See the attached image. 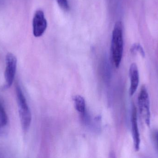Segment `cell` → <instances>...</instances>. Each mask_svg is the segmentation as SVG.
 <instances>
[{"instance_id": "obj_1", "label": "cell", "mask_w": 158, "mask_h": 158, "mask_svg": "<svg viewBox=\"0 0 158 158\" xmlns=\"http://www.w3.org/2000/svg\"><path fill=\"white\" fill-rule=\"evenodd\" d=\"M123 50L122 24L120 21L115 23L112 33L111 53L114 66L118 68L122 59Z\"/></svg>"}, {"instance_id": "obj_2", "label": "cell", "mask_w": 158, "mask_h": 158, "mask_svg": "<svg viewBox=\"0 0 158 158\" xmlns=\"http://www.w3.org/2000/svg\"><path fill=\"white\" fill-rule=\"evenodd\" d=\"M16 93L20 123L22 129L26 131L29 129L31 123V112L28 105L26 97L19 85H17L16 87Z\"/></svg>"}, {"instance_id": "obj_3", "label": "cell", "mask_w": 158, "mask_h": 158, "mask_svg": "<svg viewBox=\"0 0 158 158\" xmlns=\"http://www.w3.org/2000/svg\"><path fill=\"white\" fill-rule=\"evenodd\" d=\"M138 107L141 117L146 124L149 127L150 125L151 112L149 94L145 86H143L138 97Z\"/></svg>"}, {"instance_id": "obj_11", "label": "cell", "mask_w": 158, "mask_h": 158, "mask_svg": "<svg viewBox=\"0 0 158 158\" xmlns=\"http://www.w3.org/2000/svg\"><path fill=\"white\" fill-rule=\"evenodd\" d=\"M152 137L156 150L158 152V130H154L152 132Z\"/></svg>"}, {"instance_id": "obj_12", "label": "cell", "mask_w": 158, "mask_h": 158, "mask_svg": "<svg viewBox=\"0 0 158 158\" xmlns=\"http://www.w3.org/2000/svg\"><path fill=\"white\" fill-rule=\"evenodd\" d=\"M57 3L60 7L65 11H68L69 6L68 0H57Z\"/></svg>"}, {"instance_id": "obj_4", "label": "cell", "mask_w": 158, "mask_h": 158, "mask_svg": "<svg viewBox=\"0 0 158 158\" xmlns=\"http://www.w3.org/2000/svg\"><path fill=\"white\" fill-rule=\"evenodd\" d=\"M17 60L16 57L12 53H8L6 56V68L4 76L6 88L12 86L16 71Z\"/></svg>"}, {"instance_id": "obj_10", "label": "cell", "mask_w": 158, "mask_h": 158, "mask_svg": "<svg viewBox=\"0 0 158 158\" xmlns=\"http://www.w3.org/2000/svg\"><path fill=\"white\" fill-rule=\"evenodd\" d=\"M131 52L133 53H136V52H138L143 57H145L144 51L142 46L138 44H135L132 45L131 48Z\"/></svg>"}, {"instance_id": "obj_6", "label": "cell", "mask_w": 158, "mask_h": 158, "mask_svg": "<svg viewBox=\"0 0 158 158\" xmlns=\"http://www.w3.org/2000/svg\"><path fill=\"white\" fill-rule=\"evenodd\" d=\"M131 124L132 135L133 140L134 146L136 151H138L140 149V133L137 122V111L135 105L132 107L131 116Z\"/></svg>"}, {"instance_id": "obj_7", "label": "cell", "mask_w": 158, "mask_h": 158, "mask_svg": "<svg viewBox=\"0 0 158 158\" xmlns=\"http://www.w3.org/2000/svg\"><path fill=\"white\" fill-rule=\"evenodd\" d=\"M129 76H130V84L129 93L131 96H133L137 90L139 86V73L138 67L135 63H132L130 66L129 69Z\"/></svg>"}, {"instance_id": "obj_9", "label": "cell", "mask_w": 158, "mask_h": 158, "mask_svg": "<svg viewBox=\"0 0 158 158\" xmlns=\"http://www.w3.org/2000/svg\"><path fill=\"white\" fill-rule=\"evenodd\" d=\"M8 122L7 115L4 109L0 105V128L6 127Z\"/></svg>"}, {"instance_id": "obj_8", "label": "cell", "mask_w": 158, "mask_h": 158, "mask_svg": "<svg viewBox=\"0 0 158 158\" xmlns=\"http://www.w3.org/2000/svg\"><path fill=\"white\" fill-rule=\"evenodd\" d=\"M73 100L76 110L82 115H84L85 110V103L84 97L80 95H76L73 96Z\"/></svg>"}, {"instance_id": "obj_5", "label": "cell", "mask_w": 158, "mask_h": 158, "mask_svg": "<svg viewBox=\"0 0 158 158\" xmlns=\"http://www.w3.org/2000/svg\"><path fill=\"white\" fill-rule=\"evenodd\" d=\"M47 27V20L44 13L42 10H37L32 20L33 35L35 37H40L45 32Z\"/></svg>"}]
</instances>
